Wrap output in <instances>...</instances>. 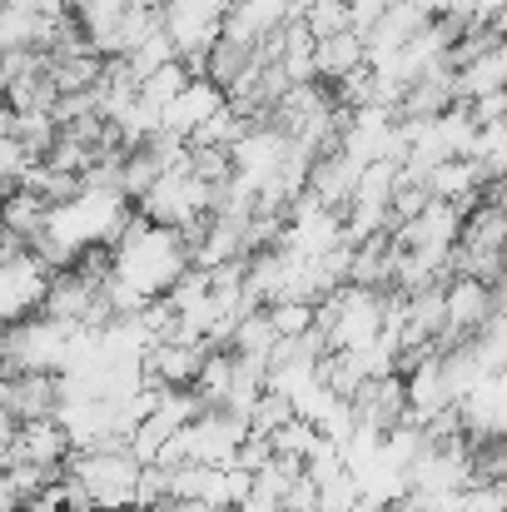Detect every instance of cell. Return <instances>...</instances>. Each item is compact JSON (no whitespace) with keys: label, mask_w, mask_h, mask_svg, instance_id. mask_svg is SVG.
Segmentation results:
<instances>
[{"label":"cell","mask_w":507,"mask_h":512,"mask_svg":"<svg viewBox=\"0 0 507 512\" xmlns=\"http://www.w3.org/2000/svg\"><path fill=\"white\" fill-rule=\"evenodd\" d=\"M110 259H115V279H125L145 304L169 299L174 284L194 269V254H189L184 234H179V229H165V224H155V219H145V214L130 219V229L115 239Z\"/></svg>","instance_id":"obj_1"},{"label":"cell","mask_w":507,"mask_h":512,"mask_svg":"<svg viewBox=\"0 0 507 512\" xmlns=\"http://www.w3.org/2000/svg\"><path fill=\"white\" fill-rule=\"evenodd\" d=\"M70 478H80L95 498V508L105 512H125L140 503V473L145 463L130 453V448H100V453H75L70 463Z\"/></svg>","instance_id":"obj_2"},{"label":"cell","mask_w":507,"mask_h":512,"mask_svg":"<svg viewBox=\"0 0 507 512\" xmlns=\"http://www.w3.org/2000/svg\"><path fill=\"white\" fill-rule=\"evenodd\" d=\"M70 343H75L70 324L35 314L5 334V373H55L60 378L70 363Z\"/></svg>","instance_id":"obj_3"},{"label":"cell","mask_w":507,"mask_h":512,"mask_svg":"<svg viewBox=\"0 0 507 512\" xmlns=\"http://www.w3.org/2000/svg\"><path fill=\"white\" fill-rule=\"evenodd\" d=\"M50 284H55V279H50V264H45L35 249L10 254V259H5V269H0V314H5V324L15 329V324H25V319L45 314Z\"/></svg>","instance_id":"obj_4"},{"label":"cell","mask_w":507,"mask_h":512,"mask_svg":"<svg viewBox=\"0 0 507 512\" xmlns=\"http://www.w3.org/2000/svg\"><path fill=\"white\" fill-rule=\"evenodd\" d=\"M493 319H498V284H483V279L458 274L448 284V339H443V353L458 348V343L483 339Z\"/></svg>","instance_id":"obj_5"},{"label":"cell","mask_w":507,"mask_h":512,"mask_svg":"<svg viewBox=\"0 0 507 512\" xmlns=\"http://www.w3.org/2000/svg\"><path fill=\"white\" fill-rule=\"evenodd\" d=\"M289 150H294V135H289V130H279V125H254V130L234 145V174L249 179L254 189H264L274 174L284 170Z\"/></svg>","instance_id":"obj_6"},{"label":"cell","mask_w":507,"mask_h":512,"mask_svg":"<svg viewBox=\"0 0 507 512\" xmlns=\"http://www.w3.org/2000/svg\"><path fill=\"white\" fill-rule=\"evenodd\" d=\"M75 458V443L65 433L60 418H40V423H25L20 438L5 448V468L15 463H35V468H65Z\"/></svg>","instance_id":"obj_7"},{"label":"cell","mask_w":507,"mask_h":512,"mask_svg":"<svg viewBox=\"0 0 507 512\" xmlns=\"http://www.w3.org/2000/svg\"><path fill=\"white\" fill-rule=\"evenodd\" d=\"M219 110H229V90L214 85L209 75H194V85H189V90L165 110V135H179V140L194 145V135H199Z\"/></svg>","instance_id":"obj_8"},{"label":"cell","mask_w":507,"mask_h":512,"mask_svg":"<svg viewBox=\"0 0 507 512\" xmlns=\"http://www.w3.org/2000/svg\"><path fill=\"white\" fill-rule=\"evenodd\" d=\"M5 413L20 423L60 418V378L55 373H5Z\"/></svg>","instance_id":"obj_9"},{"label":"cell","mask_w":507,"mask_h":512,"mask_svg":"<svg viewBox=\"0 0 507 512\" xmlns=\"http://www.w3.org/2000/svg\"><path fill=\"white\" fill-rule=\"evenodd\" d=\"M209 353L214 348H204V343H179V339L155 343L150 358H145L150 383H160V388H194L199 373H204V363H209Z\"/></svg>","instance_id":"obj_10"},{"label":"cell","mask_w":507,"mask_h":512,"mask_svg":"<svg viewBox=\"0 0 507 512\" xmlns=\"http://www.w3.org/2000/svg\"><path fill=\"white\" fill-rule=\"evenodd\" d=\"M507 90V40L493 35L463 70H458V100L473 105V100H488V95H503Z\"/></svg>","instance_id":"obj_11"},{"label":"cell","mask_w":507,"mask_h":512,"mask_svg":"<svg viewBox=\"0 0 507 512\" xmlns=\"http://www.w3.org/2000/svg\"><path fill=\"white\" fill-rule=\"evenodd\" d=\"M95 304H100V289H95L80 269H65V274H55V284H50L45 319L70 324V329H85V324H90V314H95Z\"/></svg>","instance_id":"obj_12"},{"label":"cell","mask_w":507,"mask_h":512,"mask_svg":"<svg viewBox=\"0 0 507 512\" xmlns=\"http://www.w3.org/2000/svg\"><path fill=\"white\" fill-rule=\"evenodd\" d=\"M353 413H358V423H368L378 433H393L408 418V383L403 378H373V383H363V393L353 398Z\"/></svg>","instance_id":"obj_13"},{"label":"cell","mask_w":507,"mask_h":512,"mask_svg":"<svg viewBox=\"0 0 507 512\" xmlns=\"http://www.w3.org/2000/svg\"><path fill=\"white\" fill-rule=\"evenodd\" d=\"M358 179H363V165L358 160H348L343 150L334 155H324L319 165H314V179H309V194L324 204V209H348L353 204V194H358Z\"/></svg>","instance_id":"obj_14"},{"label":"cell","mask_w":507,"mask_h":512,"mask_svg":"<svg viewBox=\"0 0 507 512\" xmlns=\"http://www.w3.org/2000/svg\"><path fill=\"white\" fill-rule=\"evenodd\" d=\"M483 184H488V170L478 160H448V165H438V170L428 174V194L433 199H448V204H463V209L478 199Z\"/></svg>","instance_id":"obj_15"},{"label":"cell","mask_w":507,"mask_h":512,"mask_svg":"<svg viewBox=\"0 0 507 512\" xmlns=\"http://www.w3.org/2000/svg\"><path fill=\"white\" fill-rule=\"evenodd\" d=\"M363 65H368V40L358 30H343L334 40H319V80L338 85L343 75H353Z\"/></svg>","instance_id":"obj_16"},{"label":"cell","mask_w":507,"mask_h":512,"mask_svg":"<svg viewBox=\"0 0 507 512\" xmlns=\"http://www.w3.org/2000/svg\"><path fill=\"white\" fill-rule=\"evenodd\" d=\"M45 224H50V204L35 189H10V199H5V234H20V239L35 244L45 234Z\"/></svg>","instance_id":"obj_17"},{"label":"cell","mask_w":507,"mask_h":512,"mask_svg":"<svg viewBox=\"0 0 507 512\" xmlns=\"http://www.w3.org/2000/svg\"><path fill=\"white\" fill-rule=\"evenodd\" d=\"M279 329H274V319H269V309H259V314H249L244 324H239V334H234V348L229 353H239V358H274V348H279Z\"/></svg>","instance_id":"obj_18"},{"label":"cell","mask_w":507,"mask_h":512,"mask_svg":"<svg viewBox=\"0 0 507 512\" xmlns=\"http://www.w3.org/2000/svg\"><path fill=\"white\" fill-rule=\"evenodd\" d=\"M319 448H324V433H319L309 418H294V423H284V428L274 433V453L289 458V463H309Z\"/></svg>","instance_id":"obj_19"},{"label":"cell","mask_w":507,"mask_h":512,"mask_svg":"<svg viewBox=\"0 0 507 512\" xmlns=\"http://www.w3.org/2000/svg\"><path fill=\"white\" fill-rule=\"evenodd\" d=\"M299 20L309 25L314 40H334V35H343V30H353V10H348V0H309Z\"/></svg>","instance_id":"obj_20"},{"label":"cell","mask_w":507,"mask_h":512,"mask_svg":"<svg viewBox=\"0 0 507 512\" xmlns=\"http://www.w3.org/2000/svg\"><path fill=\"white\" fill-rule=\"evenodd\" d=\"M189 85H194V70H189L184 60H174V65L155 70V75H150V80L140 85V95H145V100H155L160 110H169V105H174V100H179V95H184Z\"/></svg>","instance_id":"obj_21"},{"label":"cell","mask_w":507,"mask_h":512,"mask_svg":"<svg viewBox=\"0 0 507 512\" xmlns=\"http://www.w3.org/2000/svg\"><path fill=\"white\" fill-rule=\"evenodd\" d=\"M269 319H274L279 339H304V334H314V329H319V304L284 299V304H274V309H269Z\"/></svg>","instance_id":"obj_22"},{"label":"cell","mask_w":507,"mask_h":512,"mask_svg":"<svg viewBox=\"0 0 507 512\" xmlns=\"http://www.w3.org/2000/svg\"><path fill=\"white\" fill-rule=\"evenodd\" d=\"M294 418H299V413H294V398H284V393H274V388H269V393L259 398V408L249 413V423H254L259 438H274V433H279L284 423H294Z\"/></svg>","instance_id":"obj_23"},{"label":"cell","mask_w":507,"mask_h":512,"mask_svg":"<svg viewBox=\"0 0 507 512\" xmlns=\"http://www.w3.org/2000/svg\"><path fill=\"white\" fill-rule=\"evenodd\" d=\"M239 0H165V15H189V20H224Z\"/></svg>","instance_id":"obj_24"},{"label":"cell","mask_w":507,"mask_h":512,"mask_svg":"<svg viewBox=\"0 0 507 512\" xmlns=\"http://www.w3.org/2000/svg\"><path fill=\"white\" fill-rule=\"evenodd\" d=\"M274 458H279V453H274V438H259V433H254V438L239 448V458H234V463H239L244 473H254V478H259V473H264Z\"/></svg>","instance_id":"obj_25"},{"label":"cell","mask_w":507,"mask_h":512,"mask_svg":"<svg viewBox=\"0 0 507 512\" xmlns=\"http://www.w3.org/2000/svg\"><path fill=\"white\" fill-rule=\"evenodd\" d=\"M5 5L30 10V15H40V20H70V0H5Z\"/></svg>","instance_id":"obj_26"},{"label":"cell","mask_w":507,"mask_h":512,"mask_svg":"<svg viewBox=\"0 0 507 512\" xmlns=\"http://www.w3.org/2000/svg\"><path fill=\"white\" fill-rule=\"evenodd\" d=\"M229 512H284V508L269 503V498H249V503H239V508H229Z\"/></svg>","instance_id":"obj_27"},{"label":"cell","mask_w":507,"mask_h":512,"mask_svg":"<svg viewBox=\"0 0 507 512\" xmlns=\"http://www.w3.org/2000/svg\"><path fill=\"white\" fill-rule=\"evenodd\" d=\"M160 512H219V508H204V503H169Z\"/></svg>","instance_id":"obj_28"},{"label":"cell","mask_w":507,"mask_h":512,"mask_svg":"<svg viewBox=\"0 0 507 512\" xmlns=\"http://www.w3.org/2000/svg\"><path fill=\"white\" fill-rule=\"evenodd\" d=\"M90 5H95V0H70V10H75V15H85Z\"/></svg>","instance_id":"obj_29"},{"label":"cell","mask_w":507,"mask_h":512,"mask_svg":"<svg viewBox=\"0 0 507 512\" xmlns=\"http://www.w3.org/2000/svg\"><path fill=\"white\" fill-rule=\"evenodd\" d=\"M498 294H503V299H507V274H503V279H498Z\"/></svg>","instance_id":"obj_30"},{"label":"cell","mask_w":507,"mask_h":512,"mask_svg":"<svg viewBox=\"0 0 507 512\" xmlns=\"http://www.w3.org/2000/svg\"><path fill=\"white\" fill-rule=\"evenodd\" d=\"M95 512H105V508H95Z\"/></svg>","instance_id":"obj_31"}]
</instances>
